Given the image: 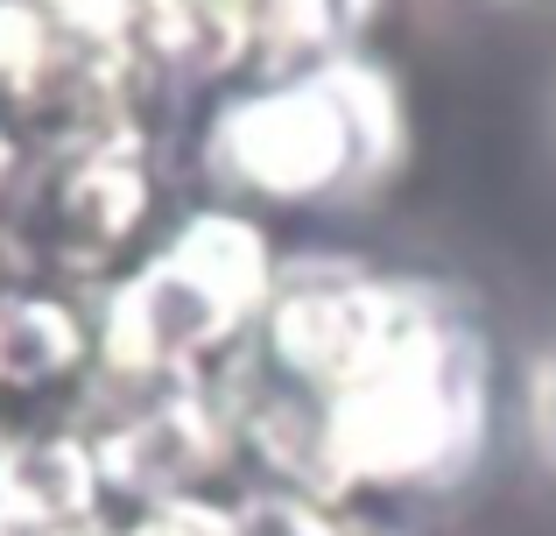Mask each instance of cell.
<instances>
[{"mask_svg": "<svg viewBox=\"0 0 556 536\" xmlns=\"http://www.w3.org/2000/svg\"><path fill=\"white\" fill-rule=\"evenodd\" d=\"M317 495H444L493 438V353L444 289H422L402 339L317 402Z\"/></svg>", "mask_w": 556, "mask_h": 536, "instance_id": "cell-1", "label": "cell"}, {"mask_svg": "<svg viewBox=\"0 0 556 536\" xmlns=\"http://www.w3.org/2000/svg\"><path fill=\"white\" fill-rule=\"evenodd\" d=\"M402 92L374 57L311 78H254L204 127V177L232 212L359 205L402 170Z\"/></svg>", "mask_w": 556, "mask_h": 536, "instance_id": "cell-2", "label": "cell"}, {"mask_svg": "<svg viewBox=\"0 0 556 536\" xmlns=\"http://www.w3.org/2000/svg\"><path fill=\"white\" fill-rule=\"evenodd\" d=\"M282 262L254 212L198 205L99 297V374L135 396L218 382L254 346Z\"/></svg>", "mask_w": 556, "mask_h": 536, "instance_id": "cell-3", "label": "cell"}, {"mask_svg": "<svg viewBox=\"0 0 556 536\" xmlns=\"http://www.w3.org/2000/svg\"><path fill=\"white\" fill-rule=\"evenodd\" d=\"M155 220V149L149 127H99L56 141L42 155L28 198L8 212V254L36 269V283H121L141 262V234Z\"/></svg>", "mask_w": 556, "mask_h": 536, "instance_id": "cell-4", "label": "cell"}, {"mask_svg": "<svg viewBox=\"0 0 556 536\" xmlns=\"http://www.w3.org/2000/svg\"><path fill=\"white\" fill-rule=\"evenodd\" d=\"M422 289L430 283L374 275L359 262H339V254L282 262V283H275L268 311H261V332H254V353L275 374L282 396L317 410V402H331L345 382H359L402 339Z\"/></svg>", "mask_w": 556, "mask_h": 536, "instance_id": "cell-5", "label": "cell"}, {"mask_svg": "<svg viewBox=\"0 0 556 536\" xmlns=\"http://www.w3.org/2000/svg\"><path fill=\"white\" fill-rule=\"evenodd\" d=\"M92 452H99L106 501L141 515V509H169V501L218 495V481L247 459V438L232 396L218 382H204V388L141 396L127 416L92 424Z\"/></svg>", "mask_w": 556, "mask_h": 536, "instance_id": "cell-6", "label": "cell"}, {"mask_svg": "<svg viewBox=\"0 0 556 536\" xmlns=\"http://www.w3.org/2000/svg\"><path fill=\"white\" fill-rule=\"evenodd\" d=\"M106 523L92 431L42 424L0 438V536H71Z\"/></svg>", "mask_w": 556, "mask_h": 536, "instance_id": "cell-7", "label": "cell"}, {"mask_svg": "<svg viewBox=\"0 0 556 536\" xmlns=\"http://www.w3.org/2000/svg\"><path fill=\"white\" fill-rule=\"evenodd\" d=\"M99 367V325L56 283H0V396L36 402Z\"/></svg>", "mask_w": 556, "mask_h": 536, "instance_id": "cell-8", "label": "cell"}, {"mask_svg": "<svg viewBox=\"0 0 556 536\" xmlns=\"http://www.w3.org/2000/svg\"><path fill=\"white\" fill-rule=\"evenodd\" d=\"M380 0H254V71L261 78H311L345 57H367Z\"/></svg>", "mask_w": 556, "mask_h": 536, "instance_id": "cell-9", "label": "cell"}, {"mask_svg": "<svg viewBox=\"0 0 556 536\" xmlns=\"http://www.w3.org/2000/svg\"><path fill=\"white\" fill-rule=\"evenodd\" d=\"M71 36L85 42H106V50H135L141 57V36L155 22V0H42Z\"/></svg>", "mask_w": 556, "mask_h": 536, "instance_id": "cell-10", "label": "cell"}, {"mask_svg": "<svg viewBox=\"0 0 556 536\" xmlns=\"http://www.w3.org/2000/svg\"><path fill=\"white\" fill-rule=\"evenodd\" d=\"M113 536H240V515H232V495H204V501L141 509V515H127Z\"/></svg>", "mask_w": 556, "mask_h": 536, "instance_id": "cell-11", "label": "cell"}, {"mask_svg": "<svg viewBox=\"0 0 556 536\" xmlns=\"http://www.w3.org/2000/svg\"><path fill=\"white\" fill-rule=\"evenodd\" d=\"M14 149H22V141H14V127L0 121V191H8V184H14V163H22V155H14Z\"/></svg>", "mask_w": 556, "mask_h": 536, "instance_id": "cell-12", "label": "cell"}, {"mask_svg": "<svg viewBox=\"0 0 556 536\" xmlns=\"http://www.w3.org/2000/svg\"><path fill=\"white\" fill-rule=\"evenodd\" d=\"M543 416H549V445H556V367H549V402H543Z\"/></svg>", "mask_w": 556, "mask_h": 536, "instance_id": "cell-13", "label": "cell"}, {"mask_svg": "<svg viewBox=\"0 0 556 536\" xmlns=\"http://www.w3.org/2000/svg\"><path fill=\"white\" fill-rule=\"evenodd\" d=\"M374 536H388V529H374Z\"/></svg>", "mask_w": 556, "mask_h": 536, "instance_id": "cell-14", "label": "cell"}]
</instances>
